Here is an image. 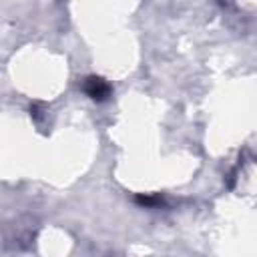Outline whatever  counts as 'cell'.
Listing matches in <instances>:
<instances>
[{
    "mask_svg": "<svg viewBox=\"0 0 257 257\" xmlns=\"http://www.w3.org/2000/svg\"><path fill=\"white\" fill-rule=\"evenodd\" d=\"M137 203L139 205H145V207H155V205H161L163 199L161 197H143V195H139L137 197Z\"/></svg>",
    "mask_w": 257,
    "mask_h": 257,
    "instance_id": "2",
    "label": "cell"
},
{
    "mask_svg": "<svg viewBox=\"0 0 257 257\" xmlns=\"http://www.w3.org/2000/svg\"><path fill=\"white\" fill-rule=\"evenodd\" d=\"M82 90H84L92 100H96V102L106 100V98L110 96V92H112L110 84H108L104 78H100V76H88V78H84Z\"/></svg>",
    "mask_w": 257,
    "mask_h": 257,
    "instance_id": "1",
    "label": "cell"
}]
</instances>
